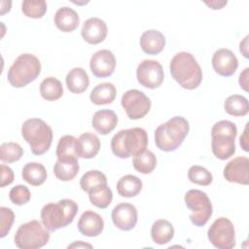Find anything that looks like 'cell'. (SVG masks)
Returning <instances> with one entry per match:
<instances>
[{
  "label": "cell",
  "mask_w": 249,
  "mask_h": 249,
  "mask_svg": "<svg viewBox=\"0 0 249 249\" xmlns=\"http://www.w3.org/2000/svg\"><path fill=\"white\" fill-rule=\"evenodd\" d=\"M142 181L137 176L127 174L119 179L117 183V192L121 196L133 197L142 190Z\"/></svg>",
  "instance_id": "obj_27"
},
{
  "label": "cell",
  "mask_w": 249,
  "mask_h": 249,
  "mask_svg": "<svg viewBox=\"0 0 249 249\" xmlns=\"http://www.w3.org/2000/svg\"><path fill=\"white\" fill-rule=\"evenodd\" d=\"M248 124H249L247 123L245 125L243 134L240 136V145H241L242 149L246 152L249 151V149H248Z\"/></svg>",
  "instance_id": "obj_42"
},
{
  "label": "cell",
  "mask_w": 249,
  "mask_h": 249,
  "mask_svg": "<svg viewBox=\"0 0 249 249\" xmlns=\"http://www.w3.org/2000/svg\"><path fill=\"white\" fill-rule=\"evenodd\" d=\"M66 86L72 93L84 92L89 85V79L85 69L82 67H75L71 69L66 76Z\"/></svg>",
  "instance_id": "obj_23"
},
{
  "label": "cell",
  "mask_w": 249,
  "mask_h": 249,
  "mask_svg": "<svg viewBox=\"0 0 249 249\" xmlns=\"http://www.w3.org/2000/svg\"><path fill=\"white\" fill-rule=\"evenodd\" d=\"M248 72L249 68L246 67L239 75V86L241 89H243L245 91H248Z\"/></svg>",
  "instance_id": "obj_41"
},
{
  "label": "cell",
  "mask_w": 249,
  "mask_h": 249,
  "mask_svg": "<svg viewBox=\"0 0 249 249\" xmlns=\"http://www.w3.org/2000/svg\"><path fill=\"white\" fill-rule=\"evenodd\" d=\"M41 96L48 101H54L63 94V87L61 82L54 77L45 78L40 84Z\"/></svg>",
  "instance_id": "obj_29"
},
{
  "label": "cell",
  "mask_w": 249,
  "mask_h": 249,
  "mask_svg": "<svg viewBox=\"0 0 249 249\" xmlns=\"http://www.w3.org/2000/svg\"><path fill=\"white\" fill-rule=\"evenodd\" d=\"M91 73L97 78L111 76L116 67V58L114 53L109 50H100L95 52L89 60Z\"/></svg>",
  "instance_id": "obj_13"
},
{
  "label": "cell",
  "mask_w": 249,
  "mask_h": 249,
  "mask_svg": "<svg viewBox=\"0 0 249 249\" xmlns=\"http://www.w3.org/2000/svg\"><path fill=\"white\" fill-rule=\"evenodd\" d=\"M21 176L28 184L40 186L47 179V170L45 166L39 162H28L23 166Z\"/></svg>",
  "instance_id": "obj_28"
},
{
  "label": "cell",
  "mask_w": 249,
  "mask_h": 249,
  "mask_svg": "<svg viewBox=\"0 0 249 249\" xmlns=\"http://www.w3.org/2000/svg\"><path fill=\"white\" fill-rule=\"evenodd\" d=\"M41 73L39 58L31 53L19 54L8 70V82L14 88H22L36 80Z\"/></svg>",
  "instance_id": "obj_7"
},
{
  "label": "cell",
  "mask_w": 249,
  "mask_h": 249,
  "mask_svg": "<svg viewBox=\"0 0 249 249\" xmlns=\"http://www.w3.org/2000/svg\"><path fill=\"white\" fill-rule=\"evenodd\" d=\"M165 46V37L156 29H149L142 33L140 37V47L142 51L151 55L160 53Z\"/></svg>",
  "instance_id": "obj_19"
},
{
  "label": "cell",
  "mask_w": 249,
  "mask_h": 249,
  "mask_svg": "<svg viewBox=\"0 0 249 249\" xmlns=\"http://www.w3.org/2000/svg\"><path fill=\"white\" fill-rule=\"evenodd\" d=\"M88 194L91 204L101 209L108 207L113 199V193L111 189L108 187V185L92 190Z\"/></svg>",
  "instance_id": "obj_34"
},
{
  "label": "cell",
  "mask_w": 249,
  "mask_h": 249,
  "mask_svg": "<svg viewBox=\"0 0 249 249\" xmlns=\"http://www.w3.org/2000/svg\"><path fill=\"white\" fill-rule=\"evenodd\" d=\"M21 135L29 144L31 152L40 156L46 153L53 142V130L42 119L31 118L21 125Z\"/></svg>",
  "instance_id": "obj_5"
},
{
  "label": "cell",
  "mask_w": 249,
  "mask_h": 249,
  "mask_svg": "<svg viewBox=\"0 0 249 249\" xmlns=\"http://www.w3.org/2000/svg\"><path fill=\"white\" fill-rule=\"evenodd\" d=\"M186 206L191 210L190 220L196 227L204 226L210 219L213 208L206 193L200 190H190L184 196Z\"/></svg>",
  "instance_id": "obj_9"
},
{
  "label": "cell",
  "mask_w": 249,
  "mask_h": 249,
  "mask_svg": "<svg viewBox=\"0 0 249 249\" xmlns=\"http://www.w3.org/2000/svg\"><path fill=\"white\" fill-rule=\"evenodd\" d=\"M100 149L99 138L91 133L85 132L79 137V157L83 159L94 158Z\"/></svg>",
  "instance_id": "obj_26"
},
{
  "label": "cell",
  "mask_w": 249,
  "mask_h": 249,
  "mask_svg": "<svg viewBox=\"0 0 249 249\" xmlns=\"http://www.w3.org/2000/svg\"><path fill=\"white\" fill-rule=\"evenodd\" d=\"M116 92V88L112 83H101L92 89L89 99L95 105L110 104L115 100Z\"/></svg>",
  "instance_id": "obj_25"
},
{
  "label": "cell",
  "mask_w": 249,
  "mask_h": 249,
  "mask_svg": "<svg viewBox=\"0 0 249 249\" xmlns=\"http://www.w3.org/2000/svg\"><path fill=\"white\" fill-rule=\"evenodd\" d=\"M172 78L184 89H195L202 81V70L195 56L187 52L176 53L170 61Z\"/></svg>",
  "instance_id": "obj_1"
},
{
  "label": "cell",
  "mask_w": 249,
  "mask_h": 249,
  "mask_svg": "<svg viewBox=\"0 0 249 249\" xmlns=\"http://www.w3.org/2000/svg\"><path fill=\"white\" fill-rule=\"evenodd\" d=\"M9 197L14 204L23 205L30 200L31 194L26 186L17 185L11 189L9 193Z\"/></svg>",
  "instance_id": "obj_38"
},
{
  "label": "cell",
  "mask_w": 249,
  "mask_h": 249,
  "mask_svg": "<svg viewBox=\"0 0 249 249\" xmlns=\"http://www.w3.org/2000/svg\"><path fill=\"white\" fill-rule=\"evenodd\" d=\"M108 28L104 20L99 18H88L81 30L83 39L89 44L96 45L104 41L107 36Z\"/></svg>",
  "instance_id": "obj_17"
},
{
  "label": "cell",
  "mask_w": 249,
  "mask_h": 249,
  "mask_svg": "<svg viewBox=\"0 0 249 249\" xmlns=\"http://www.w3.org/2000/svg\"><path fill=\"white\" fill-rule=\"evenodd\" d=\"M21 11L27 18H40L47 11L45 0H25L21 3Z\"/></svg>",
  "instance_id": "obj_36"
},
{
  "label": "cell",
  "mask_w": 249,
  "mask_h": 249,
  "mask_svg": "<svg viewBox=\"0 0 249 249\" xmlns=\"http://www.w3.org/2000/svg\"><path fill=\"white\" fill-rule=\"evenodd\" d=\"M188 178L192 183L200 186H208L213 180L211 172L200 165H192L188 171Z\"/></svg>",
  "instance_id": "obj_37"
},
{
  "label": "cell",
  "mask_w": 249,
  "mask_h": 249,
  "mask_svg": "<svg viewBox=\"0 0 249 249\" xmlns=\"http://www.w3.org/2000/svg\"><path fill=\"white\" fill-rule=\"evenodd\" d=\"M53 21L55 26L62 32H72L78 27L80 18L75 10L64 6L55 12Z\"/></svg>",
  "instance_id": "obj_21"
},
{
  "label": "cell",
  "mask_w": 249,
  "mask_h": 249,
  "mask_svg": "<svg viewBox=\"0 0 249 249\" xmlns=\"http://www.w3.org/2000/svg\"><path fill=\"white\" fill-rule=\"evenodd\" d=\"M14 181V171L11 167L5 164H1V184L3 188L7 185H10Z\"/></svg>",
  "instance_id": "obj_40"
},
{
  "label": "cell",
  "mask_w": 249,
  "mask_h": 249,
  "mask_svg": "<svg viewBox=\"0 0 249 249\" xmlns=\"http://www.w3.org/2000/svg\"><path fill=\"white\" fill-rule=\"evenodd\" d=\"M151 236L155 243L160 245L166 244L174 236V228L169 221L159 219L152 225Z\"/></svg>",
  "instance_id": "obj_24"
},
{
  "label": "cell",
  "mask_w": 249,
  "mask_h": 249,
  "mask_svg": "<svg viewBox=\"0 0 249 249\" xmlns=\"http://www.w3.org/2000/svg\"><path fill=\"white\" fill-rule=\"evenodd\" d=\"M78 160H57L53 165V173L55 177L61 181H70L76 177L79 172Z\"/></svg>",
  "instance_id": "obj_31"
},
{
  "label": "cell",
  "mask_w": 249,
  "mask_h": 249,
  "mask_svg": "<svg viewBox=\"0 0 249 249\" xmlns=\"http://www.w3.org/2000/svg\"><path fill=\"white\" fill-rule=\"evenodd\" d=\"M132 164L138 172L149 174L156 168L157 158L152 151L146 149L145 151L133 156Z\"/></svg>",
  "instance_id": "obj_32"
},
{
  "label": "cell",
  "mask_w": 249,
  "mask_h": 249,
  "mask_svg": "<svg viewBox=\"0 0 249 249\" xmlns=\"http://www.w3.org/2000/svg\"><path fill=\"white\" fill-rule=\"evenodd\" d=\"M86 247L92 248V245L89 244V243H85L83 241H77V242H74V243L68 245V248H86Z\"/></svg>",
  "instance_id": "obj_45"
},
{
  "label": "cell",
  "mask_w": 249,
  "mask_h": 249,
  "mask_svg": "<svg viewBox=\"0 0 249 249\" xmlns=\"http://www.w3.org/2000/svg\"><path fill=\"white\" fill-rule=\"evenodd\" d=\"M77 227L83 235L94 237L102 232L104 229V221L96 212L87 210L79 218Z\"/></svg>",
  "instance_id": "obj_18"
},
{
  "label": "cell",
  "mask_w": 249,
  "mask_h": 249,
  "mask_svg": "<svg viewBox=\"0 0 249 249\" xmlns=\"http://www.w3.org/2000/svg\"><path fill=\"white\" fill-rule=\"evenodd\" d=\"M22 155L23 150L18 143L5 142L0 146V159L4 162H15L20 160Z\"/></svg>",
  "instance_id": "obj_35"
},
{
  "label": "cell",
  "mask_w": 249,
  "mask_h": 249,
  "mask_svg": "<svg viewBox=\"0 0 249 249\" xmlns=\"http://www.w3.org/2000/svg\"><path fill=\"white\" fill-rule=\"evenodd\" d=\"M211 62L215 72L224 77L233 75L238 67V60L235 54L226 48L217 50L212 56Z\"/></svg>",
  "instance_id": "obj_16"
},
{
  "label": "cell",
  "mask_w": 249,
  "mask_h": 249,
  "mask_svg": "<svg viewBox=\"0 0 249 249\" xmlns=\"http://www.w3.org/2000/svg\"><path fill=\"white\" fill-rule=\"evenodd\" d=\"M237 127L231 121L217 122L211 129V149L219 160L230 159L235 153V137Z\"/></svg>",
  "instance_id": "obj_6"
},
{
  "label": "cell",
  "mask_w": 249,
  "mask_h": 249,
  "mask_svg": "<svg viewBox=\"0 0 249 249\" xmlns=\"http://www.w3.org/2000/svg\"><path fill=\"white\" fill-rule=\"evenodd\" d=\"M225 111L234 117H243L249 112V103L246 97L240 94L230 95L224 103Z\"/></svg>",
  "instance_id": "obj_30"
},
{
  "label": "cell",
  "mask_w": 249,
  "mask_h": 249,
  "mask_svg": "<svg viewBox=\"0 0 249 249\" xmlns=\"http://www.w3.org/2000/svg\"><path fill=\"white\" fill-rule=\"evenodd\" d=\"M123 108L130 120H138L145 117L151 109L150 98L139 89L126 90L121 99Z\"/></svg>",
  "instance_id": "obj_11"
},
{
  "label": "cell",
  "mask_w": 249,
  "mask_h": 249,
  "mask_svg": "<svg viewBox=\"0 0 249 249\" xmlns=\"http://www.w3.org/2000/svg\"><path fill=\"white\" fill-rule=\"evenodd\" d=\"M210 243L218 249H231L235 246L234 227L231 220L225 217L216 219L207 231Z\"/></svg>",
  "instance_id": "obj_10"
},
{
  "label": "cell",
  "mask_w": 249,
  "mask_h": 249,
  "mask_svg": "<svg viewBox=\"0 0 249 249\" xmlns=\"http://www.w3.org/2000/svg\"><path fill=\"white\" fill-rule=\"evenodd\" d=\"M189 130V122L184 117H172L166 123L160 124L156 128V146L163 152L175 151L183 143Z\"/></svg>",
  "instance_id": "obj_2"
},
{
  "label": "cell",
  "mask_w": 249,
  "mask_h": 249,
  "mask_svg": "<svg viewBox=\"0 0 249 249\" xmlns=\"http://www.w3.org/2000/svg\"><path fill=\"white\" fill-rule=\"evenodd\" d=\"M50 239L49 230L38 220H31L18 227L14 240L20 249H38L45 246Z\"/></svg>",
  "instance_id": "obj_8"
},
{
  "label": "cell",
  "mask_w": 249,
  "mask_h": 249,
  "mask_svg": "<svg viewBox=\"0 0 249 249\" xmlns=\"http://www.w3.org/2000/svg\"><path fill=\"white\" fill-rule=\"evenodd\" d=\"M112 221L114 225L122 231L132 230L138 220L137 209L133 204L122 202L112 210Z\"/></svg>",
  "instance_id": "obj_15"
},
{
  "label": "cell",
  "mask_w": 249,
  "mask_h": 249,
  "mask_svg": "<svg viewBox=\"0 0 249 249\" xmlns=\"http://www.w3.org/2000/svg\"><path fill=\"white\" fill-rule=\"evenodd\" d=\"M148 135L142 127L122 129L111 140V149L115 156L121 159H128L146 150Z\"/></svg>",
  "instance_id": "obj_3"
},
{
  "label": "cell",
  "mask_w": 249,
  "mask_h": 249,
  "mask_svg": "<svg viewBox=\"0 0 249 249\" xmlns=\"http://www.w3.org/2000/svg\"><path fill=\"white\" fill-rule=\"evenodd\" d=\"M138 83L148 89H157L163 82V69L161 64L153 59L141 61L136 69Z\"/></svg>",
  "instance_id": "obj_12"
},
{
  "label": "cell",
  "mask_w": 249,
  "mask_h": 249,
  "mask_svg": "<svg viewBox=\"0 0 249 249\" xmlns=\"http://www.w3.org/2000/svg\"><path fill=\"white\" fill-rule=\"evenodd\" d=\"M224 177L231 183L249 184V160L246 157H236L230 160L224 168Z\"/></svg>",
  "instance_id": "obj_14"
},
{
  "label": "cell",
  "mask_w": 249,
  "mask_h": 249,
  "mask_svg": "<svg viewBox=\"0 0 249 249\" xmlns=\"http://www.w3.org/2000/svg\"><path fill=\"white\" fill-rule=\"evenodd\" d=\"M56 157L59 160H75L79 158V139L73 135L60 137L56 147Z\"/></svg>",
  "instance_id": "obj_22"
},
{
  "label": "cell",
  "mask_w": 249,
  "mask_h": 249,
  "mask_svg": "<svg viewBox=\"0 0 249 249\" xmlns=\"http://www.w3.org/2000/svg\"><path fill=\"white\" fill-rule=\"evenodd\" d=\"M78 212V204L68 198L51 202L43 206L41 210L42 224L50 231L65 228L70 225Z\"/></svg>",
  "instance_id": "obj_4"
},
{
  "label": "cell",
  "mask_w": 249,
  "mask_h": 249,
  "mask_svg": "<svg viewBox=\"0 0 249 249\" xmlns=\"http://www.w3.org/2000/svg\"><path fill=\"white\" fill-rule=\"evenodd\" d=\"M118 124V117L116 113L109 109L98 110L93 114L91 119L92 127L99 134L106 135L110 133Z\"/></svg>",
  "instance_id": "obj_20"
},
{
  "label": "cell",
  "mask_w": 249,
  "mask_h": 249,
  "mask_svg": "<svg viewBox=\"0 0 249 249\" xmlns=\"http://www.w3.org/2000/svg\"><path fill=\"white\" fill-rule=\"evenodd\" d=\"M206 5L211 7L212 9H222L225 5H227V1H212V2H205Z\"/></svg>",
  "instance_id": "obj_44"
},
{
  "label": "cell",
  "mask_w": 249,
  "mask_h": 249,
  "mask_svg": "<svg viewBox=\"0 0 249 249\" xmlns=\"http://www.w3.org/2000/svg\"><path fill=\"white\" fill-rule=\"evenodd\" d=\"M248 36H246L242 42H240V45H239V51L242 53V54L247 58L249 55H248Z\"/></svg>",
  "instance_id": "obj_43"
},
{
  "label": "cell",
  "mask_w": 249,
  "mask_h": 249,
  "mask_svg": "<svg viewBox=\"0 0 249 249\" xmlns=\"http://www.w3.org/2000/svg\"><path fill=\"white\" fill-rule=\"evenodd\" d=\"M105 185H107V178L99 170H89L80 179V187L87 193Z\"/></svg>",
  "instance_id": "obj_33"
},
{
  "label": "cell",
  "mask_w": 249,
  "mask_h": 249,
  "mask_svg": "<svg viewBox=\"0 0 249 249\" xmlns=\"http://www.w3.org/2000/svg\"><path fill=\"white\" fill-rule=\"evenodd\" d=\"M0 214H1V231H0V237H5L8 232L10 231L13 223L15 221V213L12 209L8 207H0Z\"/></svg>",
  "instance_id": "obj_39"
}]
</instances>
